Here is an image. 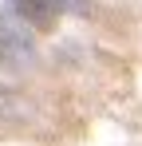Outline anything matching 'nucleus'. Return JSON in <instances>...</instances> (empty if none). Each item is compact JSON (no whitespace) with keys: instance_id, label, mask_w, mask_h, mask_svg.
I'll return each instance as SVG.
<instances>
[{"instance_id":"1","label":"nucleus","mask_w":142,"mask_h":146,"mask_svg":"<svg viewBox=\"0 0 142 146\" xmlns=\"http://www.w3.org/2000/svg\"><path fill=\"white\" fill-rule=\"evenodd\" d=\"M32 55V32L20 16H8L0 12V63H12V59H28Z\"/></svg>"},{"instance_id":"3","label":"nucleus","mask_w":142,"mask_h":146,"mask_svg":"<svg viewBox=\"0 0 142 146\" xmlns=\"http://www.w3.org/2000/svg\"><path fill=\"white\" fill-rule=\"evenodd\" d=\"M55 4V12H79V8H87L83 0H51Z\"/></svg>"},{"instance_id":"2","label":"nucleus","mask_w":142,"mask_h":146,"mask_svg":"<svg viewBox=\"0 0 142 146\" xmlns=\"http://www.w3.org/2000/svg\"><path fill=\"white\" fill-rule=\"evenodd\" d=\"M8 4H12V12L20 16L24 24H47L55 16V4L51 0H8Z\"/></svg>"}]
</instances>
